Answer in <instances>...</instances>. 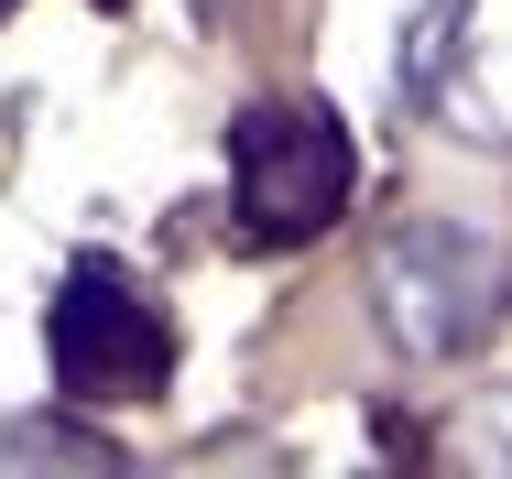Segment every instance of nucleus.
Returning <instances> with one entry per match:
<instances>
[{"instance_id":"nucleus-2","label":"nucleus","mask_w":512,"mask_h":479,"mask_svg":"<svg viewBox=\"0 0 512 479\" xmlns=\"http://www.w3.org/2000/svg\"><path fill=\"white\" fill-rule=\"evenodd\" d=\"M55 382L77 403H153L175 382V327L153 316V294L109 262H77L66 294H55Z\"/></svg>"},{"instance_id":"nucleus-6","label":"nucleus","mask_w":512,"mask_h":479,"mask_svg":"<svg viewBox=\"0 0 512 479\" xmlns=\"http://www.w3.org/2000/svg\"><path fill=\"white\" fill-rule=\"evenodd\" d=\"M11 458H66V469H109V447H66V425H22Z\"/></svg>"},{"instance_id":"nucleus-5","label":"nucleus","mask_w":512,"mask_h":479,"mask_svg":"<svg viewBox=\"0 0 512 479\" xmlns=\"http://www.w3.org/2000/svg\"><path fill=\"white\" fill-rule=\"evenodd\" d=\"M469 458H491V469H512V392H491V403L469 414Z\"/></svg>"},{"instance_id":"nucleus-1","label":"nucleus","mask_w":512,"mask_h":479,"mask_svg":"<svg viewBox=\"0 0 512 479\" xmlns=\"http://www.w3.org/2000/svg\"><path fill=\"white\" fill-rule=\"evenodd\" d=\"M371 294H382V327L404 338L414 360H458L469 338L502 327L512 262H502V240H480V229H458V218H414V229L382 240Z\"/></svg>"},{"instance_id":"nucleus-4","label":"nucleus","mask_w":512,"mask_h":479,"mask_svg":"<svg viewBox=\"0 0 512 479\" xmlns=\"http://www.w3.org/2000/svg\"><path fill=\"white\" fill-rule=\"evenodd\" d=\"M458 33H469V0H425V11H414V33H404V98H414V109L436 98L447 44H458Z\"/></svg>"},{"instance_id":"nucleus-7","label":"nucleus","mask_w":512,"mask_h":479,"mask_svg":"<svg viewBox=\"0 0 512 479\" xmlns=\"http://www.w3.org/2000/svg\"><path fill=\"white\" fill-rule=\"evenodd\" d=\"M0 11H11V0H0Z\"/></svg>"},{"instance_id":"nucleus-3","label":"nucleus","mask_w":512,"mask_h":479,"mask_svg":"<svg viewBox=\"0 0 512 479\" xmlns=\"http://www.w3.org/2000/svg\"><path fill=\"white\" fill-rule=\"evenodd\" d=\"M229 164H240V229L251 240H316L349 207V131L316 98L251 109L240 142H229Z\"/></svg>"}]
</instances>
